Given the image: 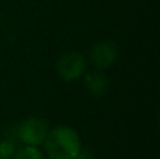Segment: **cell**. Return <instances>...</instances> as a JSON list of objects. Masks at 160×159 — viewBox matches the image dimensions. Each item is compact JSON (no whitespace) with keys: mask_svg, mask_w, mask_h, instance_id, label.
I'll return each instance as SVG.
<instances>
[{"mask_svg":"<svg viewBox=\"0 0 160 159\" xmlns=\"http://www.w3.org/2000/svg\"><path fill=\"white\" fill-rule=\"evenodd\" d=\"M44 146L51 159H73L82 144L75 130L61 126L48 131Z\"/></svg>","mask_w":160,"mask_h":159,"instance_id":"obj_1","label":"cell"},{"mask_svg":"<svg viewBox=\"0 0 160 159\" xmlns=\"http://www.w3.org/2000/svg\"><path fill=\"white\" fill-rule=\"evenodd\" d=\"M48 131H49L48 123L44 118L38 117L28 118L17 127L18 140L31 146H38L41 144H44L45 138L48 135Z\"/></svg>","mask_w":160,"mask_h":159,"instance_id":"obj_2","label":"cell"},{"mask_svg":"<svg viewBox=\"0 0 160 159\" xmlns=\"http://www.w3.org/2000/svg\"><path fill=\"white\" fill-rule=\"evenodd\" d=\"M87 69L86 59L82 54L79 52H66L59 58L56 64V70L58 75L63 79L65 82H73L78 80L84 75Z\"/></svg>","mask_w":160,"mask_h":159,"instance_id":"obj_3","label":"cell"},{"mask_svg":"<svg viewBox=\"0 0 160 159\" xmlns=\"http://www.w3.org/2000/svg\"><path fill=\"white\" fill-rule=\"evenodd\" d=\"M118 45L114 41H100L91 48L90 51V61L94 66L100 69L111 66L118 59Z\"/></svg>","mask_w":160,"mask_h":159,"instance_id":"obj_4","label":"cell"},{"mask_svg":"<svg viewBox=\"0 0 160 159\" xmlns=\"http://www.w3.org/2000/svg\"><path fill=\"white\" fill-rule=\"evenodd\" d=\"M86 89L93 96H102L108 90V79L101 72H91L84 78Z\"/></svg>","mask_w":160,"mask_h":159,"instance_id":"obj_5","label":"cell"},{"mask_svg":"<svg viewBox=\"0 0 160 159\" xmlns=\"http://www.w3.org/2000/svg\"><path fill=\"white\" fill-rule=\"evenodd\" d=\"M13 158L14 159H45L42 152L37 146H31V145H27L24 148L16 151Z\"/></svg>","mask_w":160,"mask_h":159,"instance_id":"obj_6","label":"cell"},{"mask_svg":"<svg viewBox=\"0 0 160 159\" xmlns=\"http://www.w3.org/2000/svg\"><path fill=\"white\" fill-rule=\"evenodd\" d=\"M16 154V144L10 140L0 141V159H13Z\"/></svg>","mask_w":160,"mask_h":159,"instance_id":"obj_7","label":"cell"},{"mask_svg":"<svg viewBox=\"0 0 160 159\" xmlns=\"http://www.w3.org/2000/svg\"><path fill=\"white\" fill-rule=\"evenodd\" d=\"M73 159H94V155L88 148H83V146H80L79 152L75 155Z\"/></svg>","mask_w":160,"mask_h":159,"instance_id":"obj_8","label":"cell"}]
</instances>
